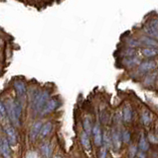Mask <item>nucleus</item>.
Here are the masks:
<instances>
[{
	"mask_svg": "<svg viewBox=\"0 0 158 158\" xmlns=\"http://www.w3.org/2000/svg\"><path fill=\"white\" fill-rule=\"evenodd\" d=\"M49 97H50V94H49V91H47V90L36 93V95L34 96L33 104H32L33 110L36 113H41L43 108L45 107L46 103L50 100Z\"/></svg>",
	"mask_w": 158,
	"mask_h": 158,
	"instance_id": "obj_1",
	"label": "nucleus"
},
{
	"mask_svg": "<svg viewBox=\"0 0 158 158\" xmlns=\"http://www.w3.org/2000/svg\"><path fill=\"white\" fill-rule=\"evenodd\" d=\"M4 131H5L6 138L8 142L10 143L11 146H15L17 144V133L14 130V127L11 126H6L4 128Z\"/></svg>",
	"mask_w": 158,
	"mask_h": 158,
	"instance_id": "obj_2",
	"label": "nucleus"
},
{
	"mask_svg": "<svg viewBox=\"0 0 158 158\" xmlns=\"http://www.w3.org/2000/svg\"><path fill=\"white\" fill-rule=\"evenodd\" d=\"M145 32L151 37H155L158 40V19H152L151 21L146 25Z\"/></svg>",
	"mask_w": 158,
	"mask_h": 158,
	"instance_id": "obj_3",
	"label": "nucleus"
},
{
	"mask_svg": "<svg viewBox=\"0 0 158 158\" xmlns=\"http://www.w3.org/2000/svg\"><path fill=\"white\" fill-rule=\"evenodd\" d=\"M60 103L57 100V99H50L47 103L45 107L43 108V110L41 112V115H47V114H50L53 111H55L56 109L59 107Z\"/></svg>",
	"mask_w": 158,
	"mask_h": 158,
	"instance_id": "obj_4",
	"label": "nucleus"
},
{
	"mask_svg": "<svg viewBox=\"0 0 158 158\" xmlns=\"http://www.w3.org/2000/svg\"><path fill=\"white\" fill-rule=\"evenodd\" d=\"M93 141H95L97 146H102V130L98 125H96L93 128Z\"/></svg>",
	"mask_w": 158,
	"mask_h": 158,
	"instance_id": "obj_5",
	"label": "nucleus"
},
{
	"mask_svg": "<svg viewBox=\"0 0 158 158\" xmlns=\"http://www.w3.org/2000/svg\"><path fill=\"white\" fill-rule=\"evenodd\" d=\"M155 67H156V63L154 60H148L140 63L139 66H138V70L140 72H149L152 71L153 69H155Z\"/></svg>",
	"mask_w": 158,
	"mask_h": 158,
	"instance_id": "obj_6",
	"label": "nucleus"
},
{
	"mask_svg": "<svg viewBox=\"0 0 158 158\" xmlns=\"http://www.w3.org/2000/svg\"><path fill=\"white\" fill-rule=\"evenodd\" d=\"M10 143L8 142L7 138L5 139L4 137L1 138V154L4 158H9L11 154L10 151Z\"/></svg>",
	"mask_w": 158,
	"mask_h": 158,
	"instance_id": "obj_7",
	"label": "nucleus"
},
{
	"mask_svg": "<svg viewBox=\"0 0 158 158\" xmlns=\"http://www.w3.org/2000/svg\"><path fill=\"white\" fill-rule=\"evenodd\" d=\"M13 86H14V88H15L18 96H24L26 94V85L23 81L16 80L15 82H14Z\"/></svg>",
	"mask_w": 158,
	"mask_h": 158,
	"instance_id": "obj_8",
	"label": "nucleus"
},
{
	"mask_svg": "<svg viewBox=\"0 0 158 158\" xmlns=\"http://www.w3.org/2000/svg\"><path fill=\"white\" fill-rule=\"evenodd\" d=\"M111 139H112V144L115 146V149H120L121 145V140H122V137L120 135V132L117 131H112Z\"/></svg>",
	"mask_w": 158,
	"mask_h": 158,
	"instance_id": "obj_9",
	"label": "nucleus"
},
{
	"mask_svg": "<svg viewBox=\"0 0 158 158\" xmlns=\"http://www.w3.org/2000/svg\"><path fill=\"white\" fill-rule=\"evenodd\" d=\"M81 142H82V145L84 147V149H85L86 151L90 152L92 150V145H91L90 138H88V135L86 131L82 133V135H81Z\"/></svg>",
	"mask_w": 158,
	"mask_h": 158,
	"instance_id": "obj_10",
	"label": "nucleus"
},
{
	"mask_svg": "<svg viewBox=\"0 0 158 158\" xmlns=\"http://www.w3.org/2000/svg\"><path fill=\"white\" fill-rule=\"evenodd\" d=\"M42 123L40 122H37L35 123L33 125L32 128H31V131H30V137H31V139L34 140L35 138L38 136V135H40V131H41V128H42Z\"/></svg>",
	"mask_w": 158,
	"mask_h": 158,
	"instance_id": "obj_11",
	"label": "nucleus"
},
{
	"mask_svg": "<svg viewBox=\"0 0 158 158\" xmlns=\"http://www.w3.org/2000/svg\"><path fill=\"white\" fill-rule=\"evenodd\" d=\"M141 52L145 57H153V56H158V48H153V47H148L145 48H142Z\"/></svg>",
	"mask_w": 158,
	"mask_h": 158,
	"instance_id": "obj_12",
	"label": "nucleus"
},
{
	"mask_svg": "<svg viewBox=\"0 0 158 158\" xmlns=\"http://www.w3.org/2000/svg\"><path fill=\"white\" fill-rule=\"evenodd\" d=\"M52 127H53V125L50 122H48L45 123V125H43L42 128H41V131H40V136L46 137L47 135H49V133H50L52 131Z\"/></svg>",
	"mask_w": 158,
	"mask_h": 158,
	"instance_id": "obj_13",
	"label": "nucleus"
},
{
	"mask_svg": "<svg viewBox=\"0 0 158 158\" xmlns=\"http://www.w3.org/2000/svg\"><path fill=\"white\" fill-rule=\"evenodd\" d=\"M123 121L126 123H129L132 120V111L129 106H125L123 108V113H122Z\"/></svg>",
	"mask_w": 158,
	"mask_h": 158,
	"instance_id": "obj_14",
	"label": "nucleus"
},
{
	"mask_svg": "<svg viewBox=\"0 0 158 158\" xmlns=\"http://www.w3.org/2000/svg\"><path fill=\"white\" fill-rule=\"evenodd\" d=\"M140 43L145 44V46H151L153 48L158 47V42L155 41V40H153L152 38H149V37H142L140 40Z\"/></svg>",
	"mask_w": 158,
	"mask_h": 158,
	"instance_id": "obj_15",
	"label": "nucleus"
},
{
	"mask_svg": "<svg viewBox=\"0 0 158 158\" xmlns=\"http://www.w3.org/2000/svg\"><path fill=\"white\" fill-rule=\"evenodd\" d=\"M138 146H139V149L141 151H146L148 148H149V144H148V141L146 139V137L143 135L140 136V139H139V143H138Z\"/></svg>",
	"mask_w": 158,
	"mask_h": 158,
	"instance_id": "obj_16",
	"label": "nucleus"
},
{
	"mask_svg": "<svg viewBox=\"0 0 158 158\" xmlns=\"http://www.w3.org/2000/svg\"><path fill=\"white\" fill-rule=\"evenodd\" d=\"M83 127L85 131L88 133V135H90V133L93 131V127H92V122L90 120V118H86L85 120L83 122Z\"/></svg>",
	"mask_w": 158,
	"mask_h": 158,
	"instance_id": "obj_17",
	"label": "nucleus"
},
{
	"mask_svg": "<svg viewBox=\"0 0 158 158\" xmlns=\"http://www.w3.org/2000/svg\"><path fill=\"white\" fill-rule=\"evenodd\" d=\"M41 152L42 155L44 156V158H50L51 156V148L49 146V144L47 143H44L41 146Z\"/></svg>",
	"mask_w": 158,
	"mask_h": 158,
	"instance_id": "obj_18",
	"label": "nucleus"
},
{
	"mask_svg": "<svg viewBox=\"0 0 158 158\" xmlns=\"http://www.w3.org/2000/svg\"><path fill=\"white\" fill-rule=\"evenodd\" d=\"M14 111H15V115L17 120L20 122V118H21V114H22V106L19 102H14Z\"/></svg>",
	"mask_w": 158,
	"mask_h": 158,
	"instance_id": "obj_19",
	"label": "nucleus"
},
{
	"mask_svg": "<svg viewBox=\"0 0 158 158\" xmlns=\"http://www.w3.org/2000/svg\"><path fill=\"white\" fill-rule=\"evenodd\" d=\"M141 121H142V123H144L145 126L150 125V123H151V115H150V113L147 112V111L143 112L142 115H141Z\"/></svg>",
	"mask_w": 158,
	"mask_h": 158,
	"instance_id": "obj_20",
	"label": "nucleus"
},
{
	"mask_svg": "<svg viewBox=\"0 0 158 158\" xmlns=\"http://www.w3.org/2000/svg\"><path fill=\"white\" fill-rule=\"evenodd\" d=\"M137 63H139V59L136 57H128L124 60V64L126 66H129V67L135 65Z\"/></svg>",
	"mask_w": 158,
	"mask_h": 158,
	"instance_id": "obj_21",
	"label": "nucleus"
},
{
	"mask_svg": "<svg viewBox=\"0 0 158 158\" xmlns=\"http://www.w3.org/2000/svg\"><path fill=\"white\" fill-rule=\"evenodd\" d=\"M121 137H122V141L125 142V143H128L130 140V132L128 131H124L122 132L121 135Z\"/></svg>",
	"mask_w": 158,
	"mask_h": 158,
	"instance_id": "obj_22",
	"label": "nucleus"
},
{
	"mask_svg": "<svg viewBox=\"0 0 158 158\" xmlns=\"http://www.w3.org/2000/svg\"><path fill=\"white\" fill-rule=\"evenodd\" d=\"M0 114H1V118H3L7 114V107L4 105L3 102L1 103V105H0Z\"/></svg>",
	"mask_w": 158,
	"mask_h": 158,
	"instance_id": "obj_23",
	"label": "nucleus"
},
{
	"mask_svg": "<svg viewBox=\"0 0 158 158\" xmlns=\"http://www.w3.org/2000/svg\"><path fill=\"white\" fill-rule=\"evenodd\" d=\"M98 158H106V148L105 146L101 148L100 153H98Z\"/></svg>",
	"mask_w": 158,
	"mask_h": 158,
	"instance_id": "obj_24",
	"label": "nucleus"
},
{
	"mask_svg": "<svg viewBox=\"0 0 158 158\" xmlns=\"http://www.w3.org/2000/svg\"><path fill=\"white\" fill-rule=\"evenodd\" d=\"M54 158H61V156H55Z\"/></svg>",
	"mask_w": 158,
	"mask_h": 158,
	"instance_id": "obj_25",
	"label": "nucleus"
}]
</instances>
